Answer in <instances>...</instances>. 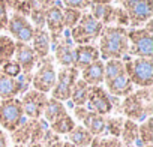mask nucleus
I'll return each mask as SVG.
<instances>
[{"mask_svg": "<svg viewBox=\"0 0 153 147\" xmlns=\"http://www.w3.org/2000/svg\"><path fill=\"white\" fill-rule=\"evenodd\" d=\"M9 21V14H8V8L5 5L3 0H0V30H5Z\"/></svg>", "mask_w": 153, "mask_h": 147, "instance_id": "40", "label": "nucleus"}, {"mask_svg": "<svg viewBox=\"0 0 153 147\" xmlns=\"http://www.w3.org/2000/svg\"><path fill=\"white\" fill-rule=\"evenodd\" d=\"M89 89H90V86L86 84L81 78L76 80V83L72 87L71 98H69L74 107H86L87 98H89Z\"/></svg>", "mask_w": 153, "mask_h": 147, "instance_id": "24", "label": "nucleus"}, {"mask_svg": "<svg viewBox=\"0 0 153 147\" xmlns=\"http://www.w3.org/2000/svg\"><path fill=\"white\" fill-rule=\"evenodd\" d=\"M48 147H63V141H62V140H59V141L53 143V144H51V146H48Z\"/></svg>", "mask_w": 153, "mask_h": 147, "instance_id": "46", "label": "nucleus"}, {"mask_svg": "<svg viewBox=\"0 0 153 147\" xmlns=\"http://www.w3.org/2000/svg\"><path fill=\"white\" fill-rule=\"evenodd\" d=\"M125 72L128 78L131 80L132 86H138L140 89H149L153 86V60L152 59H143L135 57L131 59L125 56Z\"/></svg>", "mask_w": 153, "mask_h": 147, "instance_id": "3", "label": "nucleus"}, {"mask_svg": "<svg viewBox=\"0 0 153 147\" xmlns=\"http://www.w3.org/2000/svg\"><path fill=\"white\" fill-rule=\"evenodd\" d=\"M62 15H63V26L65 29L72 30L76 24H78L80 18H81V11H76V9H71V8H62Z\"/></svg>", "mask_w": 153, "mask_h": 147, "instance_id": "33", "label": "nucleus"}, {"mask_svg": "<svg viewBox=\"0 0 153 147\" xmlns=\"http://www.w3.org/2000/svg\"><path fill=\"white\" fill-rule=\"evenodd\" d=\"M62 3L65 5V8H71V9H76V11H84V9L90 8L92 0H62Z\"/></svg>", "mask_w": 153, "mask_h": 147, "instance_id": "38", "label": "nucleus"}, {"mask_svg": "<svg viewBox=\"0 0 153 147\" xmlns=\"http://www.w3.org/2000/svg\"><path fill=\"white\" fill-rule=\"evenodd\" d=\"M6 29L17 39V42L27 44L33 38V26H32V23L26 17H23V15H20L17 12H14L9 17V21H8Z\"/></svg>", "mask_w": 153, "mask_h": 147, "instance_id": "14", "label": "nucleus"}, {"mask_svg": "<svg viewBox=\"0 0 153 147\" xmlns=\"http://www.w3.org/2000/svg\"><path fill=\"white\" fill-rule=\"evenodd\" d=\"M32 75H26V74H20L17 78L6 77L0 72V99H12L17 98L18 95H24L29 87H30Z\"/></svg>", "mask_w": 153, "mask_h": 147, "instance_id": "10", "label": "nucleus"}, {"mask_svg": "<svg viewBox=\"0 0 153 147\" xmlns=\"http://www.w3.org/2000/svg\"><path fill=\"white\" fill-rule=\"evenodd\" d=\"M125 119L120 116H113V117H105V134L108 137H114L120 140L122 128H123Z\"/></svg>", "mask_w": 153, "mask_h": 147, "instance_id": "31", "label": "nucleus"}, {"mask_svg": "<svg viewBox=\"0 0 153 147\" xmlns=\"http://www.w3.org/2000/svg\"><path fill=\"white\" fill-rule=\"evenodd\" d=\"M113 0H92V5H111Z\"/></svg>", "mask_w": 153, "mask_h": 147, "instance_id": "45", "label": "nucleus"}, {"mask_svg": "<svg viewBox=\"0 0 153 147\" xmlns=\"http://www.w3.org/2000/svg\"><path fill=\"white\" fill-rule=\"evenodd\" d=\"M113 23H117L119 27H125V29L129 27V17L122 6H114V21Z\"/></svg>", "mask_w": 153, "mask_h": 147, "instance_id": "37", "label": "nucleus"}, {"mask_svg": "<svg viewBox=\"0 0 153 147\" xmlns=\"http://www.w3.org/2000/svg\"><path fill=\"white\" fill-rule=\"evenodd\" d=\"M129 17V26L138 29L153 17V0H119Z\"/></svg>", "mask_w": 153, "mask_h": 147, "instance_id": "5", "label": "nucleus"}, {"mask_svg": "<svg viewBox=\"0 0 153 147\" xmlns=\"http://www.w3.org/2000/svg\"><path fill=\"white\" fill-rule=\"evenodd\" d=\"M14 51H15V42L9 36L2 35L0 36V66L12 60Z\"/></svg>", "mask_w": 153, "mask_h": 147, "instance_id": "30", "label": "nucleus"}, {"mask_svg": "<svg viewBox=\"0 0 153 147\" xmlns=\"http://www.w3.org/2000/svg\"><path fill=\"white\" fill-rule=\"evenodd\" d=\"M123 147H135V146H123Z\"/></svg>", "mask_w": 153, "mask_h": 147, "instance_id": "51", "label": "nucleus"}, {"mask_svg": "<svg viewBox=\"0 0 153 147\" xmlns=\"http://www.w3.org/2000/svg\"><path fill=\"white\" fill-rule=\"evenodd\" d=\"M99 56L101 60L123 59L129 54L128 29L119 26H105L99 36Z\"/></svg>", "mask_w": 153, "mask_h": 147, "instance_id": "1", "label": "nucleus"}, {"mask_svg": "<svg viewBox=\"0 0 153 147\" xmlns=\"http://www.w3.org/2000/svg\"><path fill=\"white\" fill-rule=\"evenodd\" d=\"M144 147H153V144H149V146H144Z\"/></svg>", "mask_w": 153, "mask_h": 147, "instance_id": "49", "label": "nucleus"}, {"mask_svg": "<svg viewBox=\"0 0 153 147\" xmlns=\"http://www.w3.org/2000/svg\"><path fill=\"white\" fill-rule=\"evenodd\" d=\"M48 126H50V129H51L54 134H57V135H68V134L76 126V123H75V120H74L72 116L65 114L63 117L57 119L56 122H53V123L48 125Z\"/></svg>", "mask_w": 153, "mask_h": 147, "instance_id": "29", "label": "nucleus"}, {"mask_svg": "<svg viewBox=\"0 0 153 147\" xmlns=\"http://www.w3.org/2000/svg\"><path fill=\"white\" fill-rule=\"evenodd\" d=\"M80 75V71L75 69V68H62L57 72V77H56V84L51 90V98L57 99L60 102L69 101L71 98V92L74 84L78 80Z\"/></svg>", "mask_w": 153, "mask_h": 147, "instance_id": "8", "label": "nucleus"}, {"mask_svg": "<svg viewBox=\"0 0 153 147\" xmlns=\"http://www.w3.org/2000/svg\"><path fill=\"white\" fill-rule=\"evenodd\" d=\"M5 2V5H6V8H11V9H17L18 8V5L21 3V0H3Z\"/></svg>", "mask_w": 153, "mask_h": 147, "instance_id": "43", "label": "nucleus"}, {"mask_svg": "<svg viewBox=\"0 0 153 147\" xmlns=\"http://www.w3.org/2000/svg\"><path fill=\"white\" fill-rule=\"evenodd\" d=\"M65 114H68V110H66V107H65L63 102H60L57 99H53V98L47 99V104H45L44 111H42V119L48 125H51L57 119L63 117Z\"/></svg>", "mask_w": 153, "mask_h": 147, "instance_id": "22", "label": "nucleus"}, {"mask_svg": "<svg viewBox=\"0 0 153 147\" xmlns=\"http://www.w3.org/2000/svg\"><path fill=\"white\" fill-rule=\"evenodd\" d=\"M105 86H107L108 95L116 96V98H125V96H128L134 92V86H132L131 80L128 78L126 72L119 75V77H116V78H113L111 81H107Z\"/></svg>", "mask_w": 153, "mask_h": 147, "instance_id": "19", "label": "nucleus"}, {"mask_svg": "<svg viewBox=\"0 0 153 147\" xmlns=\"http://www.w3.org/2000/svg\"><path fill=\"white\" fill-rule=\"evenodd\" d=\"M129 54L134 57L152 59L153 57V35L144 27L128 30Z\"/></svg>", "mask_w": 153, "mask_h": 147, "instance_id": "7", "label": "nucleus"}, {"mask_svg": "<svg viewBox=\"0 0 153 147\" xmlns=\"http://www.w3.org/2000/svg\"><path fill=\"white\" fill-rule=\"evenodd\" d=\"M99 50L96 45L93 44H87V45H76L74 48V68L83 71L86 66L95 63L96 60H99Z\"/></svg>", "mask_w": 153, "mask_h": 147, "instance_id": "16", "label": "nucleus"}, {"mask_svg": "<svg viewBox=\"0 0 153 147\" xmlns=\"http://www.w3.org/2000/svg\"><path fill=\"white\" fill-rule=\"evenodd\" d=\"M12 147H24V146H12Z\"/></svg>", "mask_w": 153, "mask_h": 147, "instance_id": "50", "label": "nucleus"}, {"mask_svg": "<svg viewBox=\"0 0 153 147\" xmlns=\"http://www.w3.org/2000/svg\"><path fill=\"white\" fill-rule=\"evenodd\" d=\"M81 123H83L81 126L84 129H87L92 137H99V135L105 134V117L104 116H99L96 113L87 111L86 116L83 117Z\"/></svg>", "mask_w": 153, "mask_h": 147, "instance_id": "21", "label": "nucleus"}, {"mask_svg": "<svg viewBox=\"0 0 153 147\" xmlns=\"http://www.w3.org/2000/svg\"><path fill=\"white\" fill-rule=\"evenodd\" d=\"M32 126H33V120L26 119L15 131L11 132V140L14 143V146H27L30 144V135H32Z\"/></svg>", "mask_w": 153, "mask_h": 147, "instance_id": "23", "label": "nucleus"}, {"mask_svg": "<svg viewBox=\"0 0 153 147\" xmlns=\"http://www.w3.org/2000/svg\"><path fill=\"white\" fill-rule=\"evenodd\" d=\"M81 80L89 86H101L104 83V60L99 59L86 66L81 71Z\"/></svg>", "mask_w": 153, "mask_h": 147, "instance_id": "20", "label": "nucleus"}, {"mask_svg": "<svg viewBox=\"0 0 153 147\" xmlns=\"http://www.w3.org/2000/svg\"><path fill=\"white\" fill-rule=\"evenodd\" d=\"M29 17L33 21V24H32L33 29H45V9L41 8L38 3L33 8V11H32V14Z\"/></svg>", "mask_w": 153, "mask_h": 147, "instance_id": "35", "label": "nucleus"}, {"mask_svg": "<svg viewBox=\"0 0 153 147\" xmlns=\"http://www.w3.org/2000/svg\"><path fill=\"white\" fill-rule=\"evenodd\" d=\"M63 147H75L74 144H71L69 141H63Z\"/></svg>", "mask_w": 153, "mask_h": 147, "instance_id": "47", "label": "nucleus"}, {"mask_svg": "<svg viewBox=\"0 0 153 147\" xmlns=\"http://www.w3.org/2000/svg\"><path fill=\"white\" fill-rule=\"evenodd\" d=\"M6 77H11V78H17L20 74H21V68L20 65L15 62V60H9L6 62L5 65H2V71H0Z\"/></svg>", "mask_w": 153, "mask_h": 147, "instance_id": "36", "label": "nucleus"}, {"mask_svg": "<svg viewBox=\"0 0 153 147\" xmlns=\"http://www.w3.org/2000/svg\"><path fill=\"white\" fill-rule=\"evenodd\" d=\"M48 123L41 117L38 120H33V126H32V135H30V144H41L42 138L45 135V132L48 131Z\"/></svg>", "mask_w": 153, "mask_h": 147, "instance_id": "32", "label": "nucleus"}, {"mask_svg": "<svg viewBox=\"0 0 153 147\" xmlns=\"http://www.w3.org/2000/svg\"><path fill=\"white\" fill-rule=\"evenodd\" d=\"M62 8L63 6L59 2L45 8V26H47V32L50 35L51 42H57L65 33Z\"/></svg>", "mask_w": 153, "mask_h": 147, "instance_id": "13", "label": "nucleus"}, {"mask_svg": "<svg viewBox=\"0 0 153 147\" xmlns=\"http://www.w3.org/2000/svg\"><path fill=\"white\" fill-rule=\"evenodd\" d=\"M30 42H32V50L35 51L38 59H45L50 56L51 39L47 29H33V38Z\"/></svg>", "mask_w": 153, "mask_h": 147, "instance_id": "18", "label": "nucleus"}, {"mask_svg": "<svg viewBox=\"0 0 153 147\" xmlns=\"http://www.w3.org/2000/svg\"><path fill=\"white\" fill-rule=\"evenodd\" d=\"M26 147H42V144H27Z\"/></svg>", "mask_w": 153, "mask_h": 147, "instance_id": "48", "label": "nucleus"}, {"mask_svg": "<svg viewBox=\"0 0 153 147\" xmlns=\"http://www.w3.org/2000/svg\"><path fill=\"white\" fill-rule=\"evenodd\" d=\"M120 141L123 146H135L138 143V123L126 119L122 128Z\"/></svg>", "mask_w": 153, "mask_h": 147, "instance_id": "28", "label": "nucleus"}, {"mask_svg": "<svg viewBox=\"0 0 153 147\" xmlns=\"http://www.w3.org/2000/svg\"><path fill=\"white\" fill-rule=\"evenodd\" d=\"M74 42L68 36H62L54 45V57L63 68H74Z\"/></svg>", "mask_w": 153, "mask_h": 147, "instance_id": "17", "label": "nucleus"}, {"mask_svg": "<svg viewBox=\"0 0 153 147\" xmlns=\"http://www.w3.org/2000/svg\"><path fill=\"white\" fill-rule=\"evenodd\" d=\"M35 6H36V0H21V3H20L18 8L15 9V12L27 18V17L32 14V11H33Z\"/></svg>", "mask_w": 153, "mask_h": 147, "instance_id": "39", "label": "nucleus"}, {"mask_svg": "<svg viewBox=\"0 0 153 147\" xmlns=\"http://www.w3.org/2000/svg\"><path fill=\"white\" fill-rule=\"evenodd\" d=\"M90 15L96 18L102 26H110L114 21V6L113 5H90Z\"/></svg>", "mask_w": 153, "mask_h": 147, "instance_id": "26", "label": "nucleus"}, {"mask_svg": "<svg viewBox=\"0 0 153 147\" xmlns=\"http://www.w3.org/2000/svg\"><path fill=\"white\" fill-rule=\"evenodd\" d=\"M104 26L102 23H99L96 18H93L90 15V12L83 14L78 24H76L71 32V41L75 45H87L92 44L93 41H96L101 36Z\"/></svg>", "mask_w": 153, "mask_h": 147, "instance_id": "4", "label": "nucleus"}, {"mask_svg": "<svg viewBox=\"0 0 153 147\" xmlns=\"http://www.w3.org/2000/svg\"><path fill=\"white\" fill-rule=\"evenodd\" d=\"M56 77H57V72L56 68L53 65V60L48 57H45V62L39 63L38 71L32 75V81L30 86L33 90H38L41 93H48L53 90L54 84H56Z\"/></svg>", "mask_w": 153, "mask_h": 147, "instance_id": "9", "label": "nucleus"}, {"mask_svg": "<svg viewBox=\"0 0 153 147\" xmlns=\"http://www.w3.org/2000/svg\"><path fill=\"white\" fill-rule=\"evenodd\" d=\"M14 59L21 68V74L26 75H32L33 68L38 63V57L32 47L29 44L23 42H15V51H14Z\"/></svg>", "mask_w": 153, "mask_h": 147, "instance_id": "15", "label": "nucleus"}, {"mask_svg": "<svg viewBox=\"0 0 153 147\" xmlns=\"http://www.w3.org/2000/svg\"><path fill=\"white\" fill-rule=\"evenodd\" d=\"M86 108L92 113H96L99 116L107 117L108 114L113 113L111 96L108 95V92L102 86H90Z\"/></svg>", "mask_w": 153, "mask_h": 147, "instance_id": "11", "label": "nucleus"}, {"mask_svg": "<svg viewBox=\"0 0 153 147\" xmlns=\"http://www.w3.org/2000/svg\"><path fill=\"white\" fill-rule=\"evenodd\" d=\"M26 120L18 98L0 101V126L3 131L12 132Z\"/></svg>", "mask_w": 153, "mask_h": 147, "instance_id": "6", "label": "nucleus"}, {"mask_svg": "<svg viewBox=\"0 0 153 147\" xmlns=\"http://www.w3.org/2000/svg\"><path fill=\"white\" fill-rule=\"evenodd\" d=\"M89 110L86 108V107H74V116H75V119L76 120H83V117L86 116V113H87Z\"/></svg>", "mask_w": 153, "mask_h": 147, "instance_id": "42", "label": "nucleus"}, {"mask_svg": "<svg viewBox=\"0 0 153 147\" xmlns=\"http://www.w3.org/2000/svg\"><path fill=\"white\" fill-rule=\"evenodd\" d=\"M47 95L45 93H41L38 90H33V89H29L20 99L21 102V108H23V113H24V117L26 119H30V120H38L42 117V111H44V107L47 104Z\"/></svg>", "mask_w": 153, "mask_h": 147, "instance_id": "12", "label": "nucleus"}, {"mask_svg": "<svg viewBox=\"0 0 153 147\" xmlns=\"http://www.w3.org/2000/svg\"><path fill=\"white\" fill-rule=\"evenodd\" d=\"M0 147H8V135L3 129H0Z\"/></svg>", "mask_w": 153, "mask_h": 147, "instance_id": "44", "label": "nucleus"}, {"mask_svg": "<svg viewBox=\"0 0 153 147\" xmlns=\"http://www.w3.org/2000/svg\"><path fill=\"white\" fill-rule=\"evenodd\" d=\"M60 140V135H57V134H54L50 128H48V131L45 132V135H44V138H42V147H48V146H51L53 143H56V141H59Z\"/></svg>", "mask_w": 153, "mask_h": 147, "instance_id": "41", "label": "nucleus"}, {"mask_svg": "<svg viewBox=\"0 0 153 147\" xmlns=\"http://www.w3.org/2000/svg\"><path fill=\"white\" fill-rule=\"evenodd\" d=\"M153 144V117H147L138 125V143L135 147H144Z\"/></svg>", "mask_w": 153, "mask_h": 147, "instance_id": "27", "label": "nucleus"}, {"mask_svg": "<svg viewBox=\"0 0 153 147\" xmlns=\"http://www.w3.org/2000/svg\"><path fill=\"white\" fill-rule=\"evenodd\" d=\"M152 87L140 89L132 92L131 95L125 96L120 102V113L135 123L144 122L147 117L152 116Z\"/></svg>", "mask_w": 153, "mask_h": 147, "instance_id": "2", "label": "nucleus"}, {"mask_svg": "<svg viewBox=\"0 0 153 147\" xmlns=\"http://www.w3.org/2000/svg\"><path fill=\"white\" fill-rule=\"evenodd\" d=\"M93 137L87 129H84L81 125H76L69 134H68V141L74 144L75 147H89L92 143Z\"/></svg>", "mask_w": 153, "mask_h": 147, "instance_id": "25", "label": "nucleus"}, {"mask_svg": "<svg viewBox=\"0 0 153 147\" xmlns=\"http://www.w3.org/2000/svg\"><path fill=\"white\" fill-rule=\"evenodd\" d=\"M89 147H123V144L119 138L108 137V135H105V137L99 135V137H93Z\"/></svg>", "mask_w": 153, "mask_h": 147, "instance_id": "34", "label": "nucleus"}]
</instances>
